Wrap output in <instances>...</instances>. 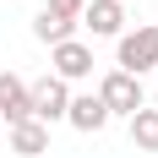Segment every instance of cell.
<instances>
[{"label":"cell","instance_id":"obj_1","mask_svg":"<svg viewBox=\"0 0 158 158\" xmlns=\"http://www.w3.org/2000/svg\"><path fill=\"white\" fill-rule=\"evenodd\" d=\"M114 71L142 82L147 71H158V22H136L114 38Z\"/></svg>","mask_w":158,"mask_h":158},{"label":"cell","instance_id":"obj_2","mask_svg":"<svg viewBox=\"0 0 158 158\" xmlns=\"http://www.w3.org/2000/svg\"><path fill=\"white\" fill-rule=\"evenodd\" d=\"M98 104L109 109V120L114 114H136V109H147V93H142V82L136 77H126V71H104L98 77Z\"/></svg>","mask_w":158,"mask_h":158},{"label":"cell","instance_id":"obj_3","mask_svg":"<svg viewBox=\"0 0 158 158\" xmlns=\"http://www.w3.org/2000/svg\"><path fill=\"white\" fill-rule=\"evenodd\" d=\"M65 109H71V87H65L60 77H38V82H27V120L55 126V120H65Z\"/></svg>","mask_w":158,"mask_h":158},{"label":"cell","instance_id":"obj_4","mask_svg":"<svg viewBox=\"0 0 158 158\" xmlns=\"http://www.w3.org/2000/svg\"><path fill=\"white\" fill-rule=\"evenodd\" d=\"M93 44H87V38H65V44H55L49 49V77H60L65 87H71V82H87L93 77Z\"/></svg>","mask_w":158,"mask_h":158},{"label":"cell","instance_id":"obj_5","mask_svg":"<svg viewBox=\"0 0 158 158\" xmlns=\"http://www.w3.org/2000/svg\"><path fill=\"white\" fill-rule=\"evenodd\" d=\"M77 27H87L93 38H120L126 33V0H87Z\"/></svg>","mask_w":158,"mask_h":158},{"label":"cell","instance_id":"obj_6","mask_svg":"<svg viewBox=\"0 0 158 158\" xmlns=\"http://www.w3.org/2000/svg\"><path fill=\"white\" fill-rule=\"evenodd\" d=\"M65 126H71V131H82V136H93V131H104V126H109V109L98 104V93H71Z\"/></svg>","mask_w":158,"mask_h":158},{"label":"cell","instance_id":"obj_7","mask_svg":"<svg viewBox=\"0 0 158 158\" xmlns=\"http://www.w3.org/2000/svg\"><path fill=\"white\" fill-rule=\"evenodd\" d=\"M0 120L6 126H22L27 120V82L16 71H0Z\"/></svg>","mask_w":158,"mask_h":158},{"label":"cell","instance_id":"obj_8","mask_svg":"<svg viewBox=\"0 0 158 158\" xmlns=\"http://www.w3.org/2000/svg\"><path fill=\"white\" fill-rule=\"evenodd\" d=\"M11 153H16V158H44V153H49V126H38V120L11 126Z\"/></svg>","mask_w":158,"mask_h":158},{"label":"cell","instance_id":"obj_9","mask_svg":"<svg viewBox=\"0 0 158 158\" xmlns=\"http://www.w3.org/2000/svg\"><path fill=\"white\" fill-rule=\"evenodd\" d=\"M33 38L55 49V44H65V38H77V22H71V16H60V11H49V6H44V11L33 16Z\"/></svg>","mask_w":158,"mask_h":158},{"label":"cell","instance_id":"obj_10","mask_svg":"<svg viewBox=\"0 0 158 158\" xmlns=\"http://www.w3.org/2000/svg\"><path fill=\"white\" fill-rule=\"evenodd\" d=\"M131 147L136 153H158V109H136L131 114Z\"/></svg>","mask_w":158,"mask_h":158},{"label":"cell","instance_id":"obj_11","mask_svg":"<svg viewBox=\"0 0 158 158\" xmlns=\"http://www.w3.org/2000/svg\"><path fill=\"white\" fill-rule=\"evenodd\" d=\"M49 11H60V16H71V22H77L82 16V6H87V0H44Z\"/></svg>","mask_w":158,"mask_h":158}]
</instances>
